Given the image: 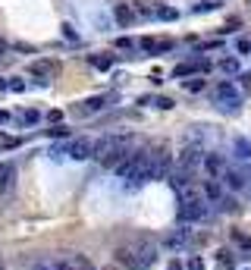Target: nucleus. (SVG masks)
<instances>
[{
	"instance_id": "1",
	"label": "nucleus",
	"mask_w": 251,
	"mask_h": 270,
	"mask_svg": "<svg viewBox=\"0 0 251 270\" xmlns=\"http://www.w3.org/2000/svg\"><path fill=\"white\" fill-rule=\"evenodd\" d=\"M126 154H129V138L123 135H104L91 145V157L101 160L104 167H116Z\"/></svg>"
},
{
	"instance_id": "2",
	"label": "nucleus",
	"mask_w": 251,
	"mask_h": 270,
	"mask_svg": "<svg viewBox=\"0 0 251 270\" xmlns=\"http://www.w3.org/2000/svg\"><path fill=\"white\" fill-rule=\"evenodd\" d=\"M213 101H217V104H226V107L232 110V107H238V104H242V95L235 91L232 82H220V85L213 88Z\"/></svg>"
},
{
	"instance_id": "3",
	"label": "nucleus",
	"mask_w": 251,
	"mask_h": 270,
	"mask_svg": "<svg viewBox=\"0 0 251 270\" xmlns=\"http://www.w3.org/2000/svg\"><path fill=\"white\" fill-rule=\"evenodd\" d=\"M201 160H204V148L201 145H188V148H182V154H179V170L192 173Z\"/></svg>"
},
{
	"instance_id": "4",
	"label": "nucleus",
	"mask_w": 251,
	"mask_h": 270,
	"mask_svg": "<svg viewBox=\"0 0 251 270\" xmlns=\"http://www.w3.org/2000/svg\"><path fill=\"white\" fill-rule=\"evenodd\" d=\"M135 48L138 51H145V54H166V51H173V41L170 38H141V41H135Z\"/></svg>"
},
{
	"instance_id": "5",
	"label": "nucleus",
	"mask_w": 251,
	"mask_h": 270,
	"mask_svg": "<svg viewBox=\"0 0 251 270\" xmlns=\"http://www.w3.org/2000/svg\"><path fill=\"white\" fill-rule=\"evenodd\" d=\"M91 138H69V145H66V154L73 157V160H88L91 157Z\"/></svg>"
},
{
	"instance_id": "6",
	"label": "nucleus",
	"mask_w": 251,
	"mask_h": 270,
	"mask_svg": "<svg viewBox=\"0 0 251 270\" xmlns=\"http://www.w3.org/2000/svg\"><path fill=\"white\" fill-rule=\"evenodd\" d=\"M188 245H192V232L188 229H173L170 236L163 239V248H170V251H182Z\"/></svg>"
},
{
	"instance_id": "7",
	"label": "nucleus",
	"mask_w": 251,
	"mask_h": 270,
	"mask_svg": "<svg viewBox=\"0 0 251 270\" xmlns=\"http://www.w3.org/2000/svg\"><path fill=\"white\" fill-rule=\"evenodd\" d=\"M207 214H210L207 204H182V207H179V220H182V223H198V220H204Z\"/></svg>"
},
{
	"instance_id": "8",
	"label": "nucleus",
	"mask_w": 251,
	"mask_h": 270,
	"mask_svg": "<svg viewBox=\"0 0 251 270\" xmlns=\"http://www.w3.org/2000/svg\"><path fill=\"white\" fill-rule=\"evenodd\" d=\"M116 264L123 267V270H148L145 264L138 261V254H135L132 248H119V251H116Z\"/></svg>"
},
{
	"instance_id": "9",
	"label": "nucleus",
	"mask_w": 251,
	"mask_h": 270,
	"mask_svg": "<svg viewBox=\"0 0 251 270\" xmlns=\"http://www.w3.org/2000/svg\"><path fill=\"white\" fill-rule=\"evenodd\" d=\"M54 267H57V270H98L85 254H69L66 261H60V264H54Z\"/></svg>"
},
{
	"instance_id": "10",
	"label": "nucleus",
	"mask_w": 251,
	"mask_h": 270,
	"mask_svg": "<svg viewBox=\"0 0 251 270\" xmlns=\"http://www.w3.org/2000/svg\"><path fill=\"white\" fill-rule=\"evenodd\" d=\"M29 73H32V76H38V82H47V79L57 73V66H54L51 60H35V63L29 66Z\"/></svg>"
},
{
	"instance_id": "11",
	"label": "nucleus",
	"mask_w": 251,
	"mask_h": 270,
	"mask_svg": "<svg viewBox=\"0 0 251 270\" xmlns=\"http://www.w3.org/2000/svg\"><path fill=\"white\" fill-rule=\"evenodd\" d=\"M204 167L210 176H223L226 173V157L223 154H204Z\"/></svg>"
},
{
	"instance_id": "12",
	"label": "nucleus",
	"mask_w": 251,
	"mask_h": 270,
	"mask_svg": "<svg viewBox=\"0 0 251 270\" xmlns=\"http://www.w3.org/2000/svg\"><path fill=\"white\" fill-rule=\"evenodd\" d=\"M113 19L119 22V26H132V22H135V10L129 4H116L113 7Z\"/></svg>"
},
{
	"instance_id": "13",
	"label": "nucleus",
	"mask_w": 251,
	"mask_h": 270,
	"mask_svg": "<svg viewBox=\"0 0 251 270\" xmlns=\"http://www.w3.org/2000/svg\"><path fill=\"white\" fill-rule=\"evenodd\" d=\"M13 182H16V167L13 163L0 167V195H7L10 189H13Z\"/></svg>"
},
{
	"instance_id": "14",
	"label": "nucleus",
	"mask_w": 251,
	"mask_h": 270,
	"mask_svg": "<svg viewBox=\"0 0 251 270\" xmlns=\"http://www.w3.org/2000/svg\"><path fill=\"white\" fill-rule=\"evenodd\" d=\"M223 176H226V185H229V189H235V192L248 185V173H242V170H226Z\"/></svg>"
},
{
	"instance_id": "15",
	"label": "nucleus",
	"mask_w": 251,
	"mask_h": 270,
	"mask_svg": "<svg viewBox=\"0 0 251 270\" xmlns=\"http://www.w3.org/2000/svg\"><path fill=\"white\" fill-rule=\"evenodd\" d=\"M104 107H107V98H88V101H82L79 113H82V116H88V113H101Z\"/></svg>"
},
{
	"instance_id": "16",
	"label": "nucleus",
	"mask_w": 251,
	"mask_h": 270,
	"mask_svg": "<svg viewBox=\"0 0 251 270\" xmlns=\"http://www.w3.org/2000/svg\"><path fill=\"white\" fill-rule=\"evenodd\" d=\"M138 261H141V264H145V267L151 270V264L157 261V248H154L151 242H141V248H138Z\"/></svg>"
},
{
	"instance_id": "17",
	"label": "nucleus",
	"mask_w": 251,
	"mask_h": 270,
	"mask_svg": "<svg viewBox=\"0 0 251 270\" xmlns=\"http://www.w3.org/2000/svg\"><path fill=\"white\" fill-rule=\"evenodd\" d=\"M232 157L235 160H251V145L245 142V138H235L232 142Z\"/></svg>"
},
{
	"instance_id": "18",
	"label": "nucleus",
	"mask_w": 251,
	"mask_h": 270,
	"mask_svg": "<svg viewBox=\"0 0 251 270\" xmlns=\"http://www.w3.org/2000/svg\"><path fill=\"white\" fill-rule=\"evenodd\" d=\"M22 145L19 135H10V132H0V151H16Z\"/></svg>"
},
{
	"instance_id": "19",
	"label": "nucleus",
	"mask_w": 251,
	"mask_h": 270,
	"mask_svg": "<svg viewBox=\"0 0 251 270\" xmlns=\"http://www.w3.org/2000/svg\"><path fill=\"white\" fill-rule=\"evenodd\" d=\"M220 195H223V189H220L217 182H204V201H207V204L220 201Z\"/></svg>"
},
{
	"instance_id": "20",
	"label": "nucleus",
	"mask_w": 251,
	"mask_h": 270,
	"mask_svg": "<svg viewBox=\"0 0 251 270\" xmlns=\"http://www.w3.org/2000/svg\"><path fill=\"white\" fill-rule=\"evenodd\" d=\"M235 261H232V254L229 251H217V270H232Z\"/></svg>"
},
{
	"instance_id": "21",
	"label": "nucleus",
	"mask_w": 251,
	"mask_h": 270,
	"mask_svg": "<svg viewBox=\"0 0 251 270\" xmlns=\"http://www.w3.org/2000/svg\"><path fill=\"white\" fill-rule=\"evenodd\" d=\"M220 0H201L198 7H192V13H210V10H217Z\"/></svg>"
},
{
	"instance_id": "22",
	"label": "nucleus",
	"mask_w": 251,
	"mask_h": 270,
	"mask_svg": "<svg viewBox=\"0 0 251 270\" xmlns=\"http://www.w3.org/2000/svg\"><path fill=\"white\" fill-rule=\"evenodd\" d=\"M182 85H185L188 95H198V91L204 88V79H188V82H182Z\"/></svg>"
},
{
	"instance_id": "23",
	"label": "nucleus",
	"mask_w": 251,
	"mask_h": 270,
	"mask_svg": "<svg viewBox=\"0 0 251 270\" xmlns=\"http://www.w3.org/2000/svg\"><path fill=\"white\" fill-rule=\"evenodd\" d=\"M47 135H51V138H66V142H69V129L66 126H54V129H47Z\"/></svg>"
},
{
	"instance_id": "24",
	"label": "nucleus",
	"mask_w": 251,
	"mask_h": 270,
	"mask_svg": "<svg viewBox=\"0 0 251 270\" xmlns=\"http://www.w3.org/2000/svg\"><path fill=\"white\" fill-rule=\"evenodd\" d=\"M132 10H135V19H138V16H145V19L154 16V10H151L148 4H132Z\"/></svg>"
},
{
	"instance_id": "25",
	"label": "nucleus",
	"mask_w": 251,
	"mask_h": 270,
	"mask_svg": "<svg viewBox=\"0 0 251 270\" xmlns=\"http://www.w3.org/2000/svg\"><path fill=\"white\" fill-rule=\"evenodd\" d=\"M154 16H157V19H176L179 13H176L173 7H160V10H154Z\"/></svg>"
},
{
	"instance_id": "26",
	"label": "nucleus",
	"mask_w": 251,
	"mask_h": 270,
	"mask_svg": "<svg viewBox=\"0 0 251 270\" xmlns=\"http://www.w3.org/2000/svg\"><path fill=\"white\" fill-rule=\"evenodd\" d=\"M185 270H204V257L192 254V257H188V264H185Z\"/></svg>"
},
{
	"instance_id": "27",
	"label": "nucleus",
	"mask_w": 251,
	"mask_h": 270,
	"mask_svg": "<svg viewBox=\"0 0 251 270\" xmlns=\"http://www.w3.org/2000/svg\"><path fill=\"white\" fill-rule=\"evenodd\" d=\"M192 73H195V69H192V63H179V66L173 69V76H176V79H182V76H192Z\"/></svg>"
},
{
	"instance_id": "28",
	"label": "nucleus",
	"mask_w": 251,
	"mask_h": 270,
	"mask_svg": "<svg viewBox=\"0 0 251 270\" xmlns=\"http://www.w3.org/2000/svg\"><path fill=\"white\" fill-rule=\"evenodd\" d=\"M220 69H223V73H238V60H232V57H229V60H220Z\"/></svg>"
},
{
	"instance_id": "29",
	"label": "nucleus",
	"mask_w": 251,
	"mask_h": 270,
	"mask_svg": "<svg viewBox=\"0 0 251 270\" xmlns=\"http://www.w3.org/2000/svg\"><path fill=\"white\" fill-rule=\"evenodd\" d=\"M91 63L98 66V69H110L113 66V57H91Z\"/></svg>"
},
{
	"instance_id": "30",
	"label": "nucleus",
	"mask_w": 251,
	"mask_h": 270,
	"mask_svg": "<svg viewBox=\"0 0 251 270\" xmlns=\"http://www.w3.org/2000/svg\"><path fill=\"white\" fill-rule=\"evenodd\" d=\"M232 239L242 245V248H251V236H245V232H238V229H232Z\"/></svg>"
},
{
	"instance_id": "31",
	"label": "nucleus",
	"mask_w": 251,
	"mask_h": 270,
	"mask_svg": "<svg viewBox=\"0 0 251 270\" xmlns=\"http://www.w3.org/2000/svg\"><path fill=\"white\" fill-rule=\"evenodd\" d=\"M235 51H238V54H251V41H248V38H238V41H235Z\"/></svg>"
},
{
	"instance_id": "32",
	"label": "nucleus",
	"mask_w": 251,
	"mask_h": 270,
	"mask_svg": "<svg viewBox=\"0 0 251 270\" xmlns=\"http://www.w3.org/2000/svg\"><path fill=\"white\" fill-rule=\"evenodd\" d=\"M116 48H119V51H132L135 41H132V38H116Z\"/></svg>"
},
{
	"instance_id": "33",
	"label": "nucleus",
	"mask_w": 251,
	"mask_h": 270,
	"mask_svg": "<svg viewBox=\"0 0 251 270\" xmlns=\"http://www.w3.org/2000/svg\"><path fill=\"white\" fill-rule=\"evenodd\" d=\"M7 88H10V91H26V82H22V79H10Z\"/></svg>"
},
{
	"instance_id": "34",
	"label": "nucleus",
	"mask_w": 251,
	"mask_h": 270,
	"mask_svg": "<svg viewBox=\"0 0 251 270\" xmlns=\"http://www.w3.org/2000/svg\"><path fill=\"white\" fill-rule=\"evenodd\" d=\"M201 51H223V41H220V38H217V41H207Z\"/></svg>"
},
{
	"instance_id": "35",
	"label": "nucleus",
	"mask_w": 251,
	"mask_h": 270,
	"mask_svg": "<svg viewBox=\"0 0 251 270\" xmlns=\"http://www.w3.org/2000/svg\"><path fill=\"white\" fill-rule=\"evenodd\" d=\"M154 104H157V107H160V110H170V107H173V98H157V101H154Z\"/></svg>"
},
{
	"instance_id": "36",
	"label": "nucleus",
	"mask_w": 251,
	"mask_h": 270,
	"mask_svg": "<svg viewBox=\"0 0 251 270\" xmlns=\"http://www.w3.org/2000/svg\"><path fill=\"white\" fill-rule=\"evenodd\" d=\"M63 151H66V145H54V148H51V157L60 160V157H63Z\"/></svg>"
},
{
	"instance_id": "37",
	"label": "nucleus",
	"mask_w": 251,
	"mask_h": 270,
	"mask_svg": "<svg viewBox=\"0 0 251 270\" xmlns=\"http://www.w3.org/2000/svg\"><path fill=\"white\" fill-rule=\"evenodd\" d=\"M22 120H26V123H38V110H26V113H22Z\"/></svg>"
},
{
	"instance_id": "38",
	"label": "nucleus",
	"mask_w": 251,
	"mask_h": 270,
	"mask_svg": "<svg viewBox=\"0 0 251 270\" xmlns=\"http://www.w3.org/2000/svg\"><path fill=\"white\" fill-rule=\"evenodd\" d=\"M47 120H51V123L57 126L60 120H63V110H51V113H47Z\"/></svg>"
},
{
	"instance_id": "39",
	"label": "nucleus",
	"mask_w": 251,
	"mask_h": 270,
	"mask_svg": "<svg viewBox=\"0 0 251 270\" xmlns=\"http://www.w3.org/2000/svg\"><path fill=\"white\" fill-rule=\"evenodd\" d=\"M63 38H69V41H79V35L73 32V26H63Z\"/></svg>"
},
{
	"instance_id": "40",
	"label": "nucleus",
	"mask_w": 251,
	"mask_h": 270,
	"mask_svg": "<svg viewBox=\"0 0 251 270\" xmlns=\"http://www.w3.org/2000/svg\"><path fill=\"white\" fill-rule=\"evenodd\" d=\"M35 270H57L54 264H47V261H38V264H35Z\"/></svg>"
},
{
	"instance_id": "41",
	"label": "nucleus",
	"mask_w": 251,
	"mask_h": 270,
	"mask_svg": "<svg viewBox=\"0 0 251 270\" xmlns=\"http://www.w3.org/2000/svg\"><path fill=\"white\" fill-rule=\"evenodd\" d=\"M166 270H182V264H179V261H170V264H166Z\"/></svg>"
},
{
	"instance_id": "42",
	"label": "nucleus",
	"mask_w": 251,
	"mask_h": 270,
	"mask_svg": "<svg viewBox=\"0 0 251 270\" xmlns=\"http://www.w3.org/2000/svg\"><path fill=\"white\" fill-rule=\"evenodd\" d=\"M0 123H10V113H4V110H0Z\"/></svg>"
},
{
	"instance_id": "43",
	"label": "nucleus",
	"mask_w": 251,
	"mask_h": 270,
	"mask_svg": "<svg viewBox=\"0 0 251 270\" xmlns=\"http://www.w3.org/2000/svg\"><path fill=\"white\" fill-rule=\"evenodd\" d=\"M104 270H123V267H119V264H110V267H104Z\"/></svg>"
},
{
	"instance_id": "44",
	"label": "nucleus",
	"mask_w": 251,
	"mask_h": 270,
	"mask_svg": "<svg viewBox=\"0 0 251 270\" xmlns=\"http://www.w3.org/2000/svg\"><path fill=\"white\" fill-rule=\"evenodd\" d=\"M0 91H7V79H0Z\"/></svg>"
},
{
	"instance_id": "45",
	"label": "nucleus",
	"mask_w": 251,
	"mask_h": 270,
	"mask_svg": "<svg viewBox=\"0 0 251 270\" xmlns=\"http://www.w3.org/2000/svg\"><path fill=\"white\" fill-rule=\"evenodd\" d=\"M0 57H4V41H0Z\"/></svg>"
},
{
	"instance_id": "46",
	"label": "nucleus",
	"mask_w": 251,
	"mask_h": 270,
	"mask_svg": "<svg viewBox=\"0 0 251 270\" xmlns=\"http://www.w3.org/2000/svg\"><path fill=\"white\" fill-rule=\"evenodd\" d=\"M248 4H251V0H248Z\"/></svg>"
}]
</instances>
